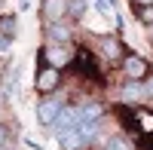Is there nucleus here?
<instances>
[{
  "instance_id": "obj_1",
  "label": "nucleus",
  "mask_w": 153,
  "mask_h": 150,
  "mask_svg": "<svg viewBox=\"0 0 153 150\" xmlns=\"http://www.w3.org/2000/svg\"><path fill=\"white\" fill-rule=\"evenodd\" d=\"M65 107H68V104H65V95H61V92H52V95H46L43 101L37 104V120H40L46 129H52L55 117H58Z\"/></svg>"
},
{
  "instance_id": "obj_2",
  "label": "nucleus",
  "mask_w": 153,
  "mask_h": 150,
  "mask_svg": "<svg viewBox=\"0 0 153 150\" xmlns=\"http://www.w3.org/2000/svg\"><path fill=\"white\" fill-rule=\"evenodd\" d=\"M43 55H46V61H49V68H65V65L74 61L71 46H65V43H46Z\"/></svg>"
},
{
  "instance_id": "obj_3",
  "label": "nucleus",
  "mask_w": 153,
  "mask_h": 150,
  "mask_svg": "<svg viewBox=\"0 0 153 150\" xmlns=\"http://www.w3.org/2000/svg\"><path fill=\"white\" fill-rule=\"evenodd\" d=\"M123 74H126V80H147L150 77V65L141 58V55H126L123 58Z\"/></svg>"
},
{
  "instance_id": "obj_4",
  "label": "nucleus",
  "mask_w": 153,
  "mask_h": 150,
  "mask_svg": "<svg viewBox=\"0 0 153 150\" xmlns=\"http://www.w3.org/2000/svg\"><path fill=\"white\" fill-rule=\"evenodd\" d=\"M71 12V0H43L40 3V16L46 25H52V22H61Z\"/></svg>"
},
{
  "instance_id": "obj_5",
  "label": "nucleus",
  "mask_w": 153,
  "mask_h": 150,
  "mask_svg": "<svg viewBox=\"0 0 153 150\" xmlns=\"http://www.w3.org/2000/svg\"><path fill=\"white\" fill-rule=\"evenodd\" d=\"M58 83H61V74H58V68H40V71H37V80H34L37 92L52 95V92L58 89Z\"/></svg>"
},
{
  "instance_id": "obj_6",
  "label": "nucleus",
  "mask_w": 153,
  "mask_h": 150,
  "mask_svg": "<svg viewBox=\"0 0 153 150\" xmlns=\"http://www.w3.org/2000/svg\"><path fill=\"white\" fill-rule=\"evenodd\" d=\"M74 126H80V110H76V107H65V110L55 117L52 132H55V138H61V135H68Z\"/></svg>"
},
{
  "instance_id": "obj_7",
  "label": "nucleus",
  "mask_w": 153,
  "mask_h": 150,
  "mask_svg": "<svg viewBox=\"0 0 153 150\" xmlns=\"http://www.w3.org/2000/svg\"><path fill=\"white\" fill-rule=\"evenodd\" d=\"M46 40L49 43H65V46H71V40H74V28H71V22H52V25H46Z\"/></svg>"
},
{
  "instance_id": "obj_8",
  "label": "nucleus",
  "mask_w": 153,
  "mask_h": 150,
  "mask_svg": "<svg viewBox=\"0 0 153 150\" xmlns=\"http://www.w3.org/2000/svg\"><path fill=\"white\" fill-rule=\"evenodd\" d=\"M120 98L126 104H141L147 92H144V80H126L123 83V89H120Z\"/></svg>"
},
{
  "instance_id": "obj_9",
  "label": "nucleus",
  "mask_w": 153,
  "mask_h": 150,
  "mask_svg": "<svg viewBox=\"0 0 153 150\" xmlns=\"http://www.w3.org/2000/svg\"><path fill=\"white\" fill-rule=\"evenodd\" d=\"M80 110V123H98L101 114H104V107H101V101H95V98H86V101L76 107Z\"/></svg>"
},
{
  "instance_id": "obj_10",
  "label": "nucleus",
  "mask_w": 153,
  "mask_h": 150,
  "mask_svg": "<svg viewBox=\"0 0 153 150\" xmlns=\"http://www.w3.org/2000/svg\"><path fill=\"white\" fill-rule=\"evenodd\" d=\"M61 147H65V150H83V147H89L86 144V138H83V132H80V126H74L68 135H61Z\"/></svg>"
},
{
  "instance_id": "obj_11",
  "label": "nucleus",
  "mask_w": 153,
  "mask_h": 150,
  "mask_svg": "<svg viewBox=\"0 0 153 150\" xmlns=\"http://www.w3.org/2000/svg\"><path fill=\"white\" fill-rule=\"evenodd\" d=\"M101 55H104L107 61H120V58H123L120 40H113V37H101Z\"/></svg>"
},
{
  "instance_id": "obj_12",
  "label": "nucleus",
  "mask_w": 153,
  "mask_h": 150,
  "mask_svg": "<svg viewBox=\"0 0 153 150\" xmlns=\"http://www.w3.org/2000/svg\"><path fill=\"white\" fill-rule=\"evenodd\" d=\"M80 132H83V138H86V144H92V141H98V132H101V120H98V123H80Z\"/></svg>"
},
{
  "instance_id": "obj_13",
  "label": "nucleus",
  "mask_w": 153,
  "mask_h": 150,
  "mask_svg": "<svg viewBox=\"0 0 153 150\" xmlns=\"http://www.w3.org/2000/svg\"><path fill=\"white\" fill-rule=\"evenodd\" d=\"M0 34H16V16H0Z\"/></svg>"
},
{
  "instance_id": "obj_14",
  "label": "nucleus",
  "mask_w": 153,
  "mask_h": 150,
  "mask_svg": "<svg viewBox=\"0 0 153 150\" xmlns=\"http://www.w3.org/2000/svg\"><path fill=\"white\" fill-rule=\"evenodd\" d=\"M104 150H132V144L117 135V138H110V141H107V147H104Z\"/></svg>"
},
{
  "instance_id": "obj_15",
  "label": "nucleus",
  "mask_w": 153,
  "mask_h": 150,
  "mask_svg": "<svg viewBox=\"0 0 153 150\" xmlns=\"http://www.w3.org/2000/svg\"><path fill=\"white\" fill-rule=\"evenodd\" d=\"M83 12H86V0H71V12H68V16H74V19H80Z\"/></svg>"
},
{
  "instance_id": "obj_16",
  "label": "nucleus",
  "mask_w": 153,
  "mask_h": 150,
  "mask_svg": "<svg viewBox=\"0 0 153 150\" xmlns=\"http://www.w3.org/2000/svg\"><path fill=\"white\" fill-rule=\"evenodd\" d=\"M138 19L144 25H153V6H138Z\"/></svg>"
},
{
  "instance_id": "obj_17",
  "label": "nucleus",
  "mask_w": 153,
  "mask_h": 150,
  "mask_svg": "<svg viewBox=\"0 0 153 150\" xmlns=\"http://www.w3.org/2000/svg\"><path fill=\"white\" fill-rule=\"evenodd\" d=\"M95 9L101 16H107V12H113V0H95Z\"/></svg>"
},
{
  "instance_id": "obj_18",
  "label": "nucleus",
  "mask_w": 153,
  "mask_h": 150,
  "mask_svg": "<svg viewBox=\"0 0 153 150\" xmlns=\"http://www.w3.org/2000/svg\"><path fill=\"white\" fill-rule=\"evenodd\" d=\"M9 49H12V37L9 34H0V55H6Z\"/></svg>"
},
{
  "instance_id": "obj_19",
  "label": "nucleus",
  "mask_w": 153,
  "mask_h": 150,
  "mask_svg": "<svg viewBox=\"0 0 153 150\" xmlns=\"http://www.w3.org/2000/svg\"><path fill=\"white\" fill-rule=\"evenodd\" d=\"M144 92H147V98L153 101V74H150V77L144 80Z\"/></svg>"
},
{
  "instance_id": "obj_20",
  "label": "nucleus",
  "mask_w": 153,
  "mask_h": 150,
  "mask_svg": "<svg viewBox=\"0 0 153 150\" xmlns=\"http://www.w3.org/2000/svg\"><path fill=\"white\" fill-rule=\"evenodd\" d=\"M3 147H6V129L0 126V150H3Z\"/></svg>"
},
{
  "instance_id": "obj_21",
  "label": "nucleus",
  "mask_w": 153,
  "mask_h": 150,
  "mask_svg": "<svg viewBox=\"0 0 153 150\" xmlns=\"http://www.w3.org/2000/svg\"><path fill=\"white\" fill-rule=\"evenodd\" d=\"M138 6H153V0H135Z\"/></svg>"
},
{
  "instance_id": "obj_22",
  "label": "nucleus",
  "mask_w": 153,
  "mask_h": 150,
  "mask_svg": "<svg viewBox=\"0 0 153 150\" xmlns=\"http://www.w3.org/2000/svg\"><path fill=\"white\" fill-rule=\"evenodd\" d=\"M147 37H150V40H153V25H150V28H147Z\"/></svg>"
},
{
  "instance_id": "obj_23",
  "label": "nucleus",
  "mask_w": 153,
  "mask_h": 150,
  "mask_svg": "<svg viewBox=\"0 0 153 150\" xmlns=\"http://www.w3.org/2000/svg\"><path fill=\"white\" fill-rule=\"evenodd\" d=\"M3 150H6V147H3Z\"/></svg>"
}]
</instances>
